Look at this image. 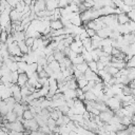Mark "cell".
<instances>
[{"label": "cell", "instance_id": "obj_13", "mask_svg": "<svg viewBox=\"0 0 135 135\" xmlns=\"http://www.w3.org/2000/svg\"><path fill=\"white\" fill-rule=\"evenodd\" d=\"M53 56H54L55 60H57L58 62H61V61L65 58V55L63 54V52H62V51H58V50H55V51H54Z\"/></svg>", "mask_w": 135, "mask_h": 135}, {"label": "cell", "instance_id": "obj_32", "mask_svg": "<svg viewBox=\"0 0 135 135\" xmlns=\"http://www.w3.org/2000/svg\"><path fill=\"white\" fill-rule=\"evenodd\" d=\"M128 25H129L130 32H131V33H133V34H135V22H134V21H132V20H130V21L128 22Z\"/></svg>", "mask_w": 135, "mask_h": 135}, {"label": "cell", "instance_id": "obj_36", "mask_svg": "<svg viewBox=\"0 0 135 135\" xmlns=\"http://www.w3.org/2000/svg\"><path fill=\"white\" fill-rule=\"evenodd\" d=\"M28 135H44L42 132H40L39 130H36V131H31Z\"/></svg>", "mask_w": 135, "mask_h": 135}, {"label": "cell", "instance_id": "obj_31", "mask_svg": "<svg viewBox=\"0 0 135 135\" xmlns=\"http://www.w3.org/2000/svg\"><path fill=\"white\" fill-rule=\"evenodd\" d=\"M112 49H113V46L111 44L110 45H103V46H101V51L104 52V53H107V54H111Z\"/></svg>", "mask_w": 135, "mask_h": 135}, {"label": "cell", "instance_id": "obj_4", "mask_svg": "<svg viewBox=\"0 0 135 135\" xmlns=\"http://www.w3.org/2000/svg\"><path fill=\"white\" fill-rule=\"evenodd\" d=\"M7 51H8V54L11 56H22L23 55L21 53V51H20L17 42H13L12 44L7 45Z\"/></svg>", "mask_w": 135, "mask_h": 135}, {"label": "cell", "instance_id": "obj_23", "mask_svg": "<svg viewBox=\"0 0 135 135\" xmlns=\"http://www.w3.org/2000/svg\"><path fill=\"white\" fill-rule=\"evenodd\" d=\"M76 81H77V85H78V88H80V89H82L83 86H85V85L88 84V82H89V81L85 79L84 75H83V77L76 79Z\"/></svg>", "mask_w": 135, "mask_h": 135}, {"label": "cell", "instance_id": "obj_16", "mask_svg": "<svg viewBox=\"0 0 135 135\" xmlns=\"http://www.w3.org/2000/svg\"><path fill=\"white\" fill-rule=\"evenodd\" d=\"M81 41H82L83 47H84L86 51H92V50H93V49H92V40H91L90 37H86V38H84V39L81 40Z\"/></svg>", "mask_w": 135, "mask_h": 135}, {"label": "cell", "instance_id": "obj_28", "mask_svg": "<svg viewBox=\"0 0 135 135\" xmlns=\"http://www.w3.org/2000/svg\"><path fill=\"white\" fill-rule=\"evenodd\" d=\"M18 76H19V73H18L17 71L11 72V82H12V83H17Z\"/></svg>", "mask_w": 135, "mask_h": 135}, {"label": "cell", "instance_id": "obj_21", "mask_svg": "<svg viewBox=\"0 0 135 135\" xmlns=\"http://www.w3.org/2000/svg\"><path fill=\"white\" fill-rule=\"evenodd\" d=\"M78 71H80L81 73H84L88 69H89V66H88V62L86 61H83V62H81V63H79V64H76V65H74Z\"/></svg>", "mask_w": 135, "mask_h": 135}, {"label": "cell", "instance_id": "obj_5", "mask_svg": "<svg viewBox=\"0 0 135 135\" xmlns=\"http://www.w3.org/2000/svg\"><path fill=\"white\" fill-rule=\"evenodd\" d=\"M113 115H114V111H112V110L109 109V110H107V111L100 112L99 115H98V117H99V119H100L102 122H109Z\"/></svg>", "mask_w": 135, "mask_h": 135}, {"label": "cell", "instance_id": "obj_35", "mask_svg": "<svg viewBox=\"0 0 135 135\" xmlns=\"http://www.w3.org/2000/svg\"><path fill=\"white\" fill-rule=\"evenodd\" d=\"M105 68V64L103 63V62H101V61H97V70L98 71H100V70H103Z\"/></svg>", "mask_w": 135, "mask_h": 135}, {"label": "cell", "instance_id": "obj_34", "mask_svg": "<svg viewBox=\"0 0 135 135\" xmlns=\"http://www.w3.org/2000/svg\"><path fill=\"white\" fill-rule=\"evenodd\" d=\"M85 32H86V34H88V36L90 38H92L94 35H96V31H94L92 28H85Z\"/></svg>", "mask_w": 135, "mask_h": 135}, {"label": "cell", "instance_id": "obj_24", "mask_svg": "<svg viewBox=\"0 0 135 135\" xmlns=\"http://www.w3.org/2000/svg\"><path fill=\"white\" fill-rule=\"evenodd\" d=\"M88 66H89V69L92 70L93 72H95V73L98 72V70H97V61H95V60L89 61V62H88Z\"/></svg>", "mask_w": 135, "mask_h": 135}, {"label": "cell", "instance_id": "obj_27", "mask_svg": "<svg viewBox=\"0 0 135 135\" xmlns=\"http://www.w3.org/2000/svg\"><path fill=\"white\" fill-rule=\"evenodd\" d=\"M7 37H8V34H7L4 30H2V31L0 32V42H1V43H5L6 40H7Z\"/></svg>", "mask_w": 135, "mask_h": 135}, {"label": "cell", "instance_id": "obj_22", "mask_svg": "<svg viewBox=\"0 0 135 135\" xmlns=\"http://www.w3.org/2000/svg\"><path fill=\"white\" fill-rule=\"evenodd\" d=\"M20 93H21V95H22V98H24V97H26V96H28V95L32 94V92L30 91V89L27 88L26 84L20 88Z\"/></svg>", "mask_w": 135, "mask_h": 135}, {"label": "cell", "instance_id": "obj_9", "mask_svg": "<svg viewBox=\"0 0 135 135\" xmlns=\"http://www.w3.org/2000/svg\"><path fill=\"white\" fill-rule=\"evenodd\" d=\"M15 40V42H19V41H24L26 36H25V33L23 31H19V32H15L13 34H11Z\"/></svg>", "mask_w": 135, "mask_h": 135}, {"label": "cell", "instance_id": "obj_26", "mask_svg": "<svg viewBox=\"0 0 135 135\" xmlns=\"http://www.w3.org/2000/svg\"><path fill=\"white\" fill-rule=\"evenodd\" d=\"M72 61V63L74 64V65H76V64H79V63H81V62H83L84 61V59H83V57L81 56V54H78L73 60H71Z\"/></svg>", "mask_w": 135, "mask_h": 135}, {"label": "cell", "instance_id": "obj_2", "mask_svg": "<svg viewBox=\"0 0 135 135\" xmlns=\"http://www.w3.org/2000/svg\"><path fill=\"white\" fill-rule=\"evenodd\" d=\"M105 104H107L108 108H109L110 110H112V111H116V110H118V109L121 108V101H120L119 99H117L115 96L109 98V99L105 101Z\"/></svg>", "mask_w": 135, "mask_h": 135}, {"label": "cell", "instance_id": "obj_15", "mask_svg": "<svg viewBox=\"0 0 135 135\" xmlns=\"http://www.w3.org/2000/svg\"><path fill=\"white\" fill-rule=\"evenodd\" d=\"M47 65L52 69V71H53L54 73H58V72H60V64H59V62H58L57 60H54V61L47 63Z\"/></svg>", "mask_w": 135, "mask_h": 135}, {"label": "cell", "instance_id": "obj_41", "mask_svg": "<svg viewBox=\"0 0 135 135\" xmlns=\"http://www.w3.org/2000/svg\"><path fill=\"white\" fill-rule=\"evenodd\" d=\"M132 124H133V126L135 127V121H133V122H132Z\"/></svg>", "mask_w": 135, "mask_h": 135}, {"label": "cell", "instance_id": "obj_39", "mask_svg": "<svg viewBox=\"0 0 135 135\" xmlns=\"http://www.w3.org/2000/svg\"><path fill=\"white\" fill-rule=\"evenodd\" d=\"M1 77H2V72L0 71V78H1Z\"/></svg>", "mask_w": 135, "mask_h": 135}, {"label": "cell", "instance_id": "obj_33", "mask_svg": "<svg viewBox=\"0 0 135 135\" xmlns=\"http://www.w3.org/2000/svg\"><path fill=\"white\" fill-rule=\"evenodd\" d=\"M19 1H20V0H6V2L8 3V5H9L12 8H15L16 5L19 3Z\"/></svg>", "mask_w": 135, "mask_h": 135}, {"label": "cell", "instance_id": "obj_6", "mask_svg": "<svg viewBox=\"0 0 135 135\" xmlns=\"http://www.w3.org/2000/svg\"><path fill=\"white\" fill-rule=\"evenodd\" d=\"M22 16L23 14L16 11L15 8H12L11 12H9V18H11V21H21L22 20Z\"/></svg>", "mask_w": 135, "mask_h": 135}, {"label": "cell", "instance_id": "obj_7", "mask_svg": "<svg viewBox=\"0 0 135 135\" xmlns=\"http://www.w3.org/2000/svg\"><path fill=\"white\" fill-rule=\"evenodd\" d=\"M116 19H117L118 24H121V25L122 24H126V23H128L130 21V18L128 17V14L127 13H123V12L117 14L116 15Z\"/></svg>", "mask_w": 135, "mask_h": 135}, {"label": "cell", "instance_id": "obj_8", "mask_svg": "<svg viewBox=\"0 0 135 135\" xmlns=\"http://www.w3.org/2000/svg\"><path fill=\"white\" fill-rule=\"evenodd\" d=\"M111 32H112V30L110 28V27H108V26H104V27H102V28H100V30H98L97 32H96V34L101 38V39H104V38H108V37H110V34H111Z\"/></svg>", "mask_w": 135, "mask_h": 135}, {"label": "cell", "instance_id": "obj_37", "mask_svg": "<svg viewBox=\"0 0 135 135\" xmlns=\"http://www.w3.org/2000/svg\"><path fill=\"white\" fill-rule=\"evenodd\" d=\"M0 135H9L7 132H5V131H3L1 128H0Z\"/></svg>", "mask_w": 135, "mask_h": 135}, {"label": "cell", "instance_id": "obj_25", "mask_svg": "<svg viewBox=\"0 0 135 135\" xmlns=\"http://www.w3.org/2000/svg\"><path fill=\"white\" fill-rule=\"evenodd\" d=\"M46 126L51 129V131H53V130H54V128L57 126V124H56V120H55V119H53V118H51V117H49V118H47V120H46Z\"/></svg>", "mask_w": 135, "mask_h": 135}, {"label": "cell", "instance_id": "obj_17", "mask_svg": "<svg viewBox=\"0 0 135 135\" xmlns=\"http://www.w3.org/2000/svg\"><path fill=\"white\" fill-rule=\"evenodd\" d=\"M17 114L14 112V111H9L5 116H4V118L8 121V122H13V121H15V120H17Z\"/></svg>", "mask_w": 135, "mask_h": 135}, {"label": "cell", "instance_id": "obj_20", "mask_svg": "<svg viewBox=\"0 0 135 135\" xmlns=\"http://www.w3.org/2000/svg\"><path fill=\"white\" fill-rule=\"evenodd\" d=\"M17 64H18V70H17V72H18L19 74L25 73L26 68H27V63H26L25 61H19V62H17Z\"/></svg>", "mask_w": 135, "mask_h": 135}, {"label": "cell", "instance_id": "obj_14", "mask_svg": "<svg viewBox=\"0 0 135 135\" xmlns=\"http://www.w3.org/2000/svg\"><path fill=\"white\" fill-rule=\"evenodd\" d=\"M84 100H88V101H96V100H97V97H96V95L90 90V91L84 92Z\"/></svg>", "mask_w": 135, "mask_h": 135}, {"label": "cell", "instance_id": "obj_40", "mask_svg": "<svg viewBox=\"0 0 135 135\" xmlns=\"http://www.w3.org/2000/svg\"><path fill=\"white\" fill-rule=\"evenodd\" d=\"M0 101H2V97H1V93H0Z\"/></svg>", "mask_w": 135, "mask_h": 135}, {"label": "cell", "instance_id": "obj_10", "mask_svg": "<svg viewBox=\"0 0 135 135\" xmlns=\"http://www.w3.org/2000/svg\"><path fill=\"white\" fill-rule=\"evenodd\" d=\"M27 80H28V76L26 75V73H21V74H19V76H18L17 84L21 88V86H23V85L26 84Z\"/></svg>", "mask_w": 135, "mask_h": 135}, {"label": "cell", "instance_id": "obj_18", "mask_svg": "<svg viewBox=\"0 0 135 135\" xmlns=\"http://www.w3.org/2000/svg\"><path fill=\"white\" fill-rule=\"evenodd\" d=\"M18 43V46H19V49H20V51H21V53L24 55V54H27L28 53V51L31 50L26 44H25V42L24 41H19V42H17Z\"/></svg>", "mask_w": 135, "mask_h": 135}, {"label": "cell", "instance_id": "obj_42", "mask_svg": "<svg viewBox=\"0 0 135 135\" xmlns=\"http://www.w3.org/2000/svg\"><path fill=\"white\" fill-rule=\"evenodd\" d=\"M37 1H39V0H37Z\"/></svg>", "mask_w": 135, "mask_h": 135}, {"label": "cell", "instance_id": "obj_19", "mask_svg": "<svg viewBox=\"0 0 135 135\" xmlns=\"http://www.w3.org/2000/svg\"><path fill=\"white\" fill-rule=\"evenodd\" d=\"M34 113L30 110V109H25L23 111V114H22V118L25 119V120H30V119H33L34 118Z\"/></svg>", "mask_w": 135, "mask_h": 135}, {"label": "cell", "instance_id": "obj_30", "mask_svg": "<svg viewBox=\"0 0 135 135\" xmlns=\"http://www.w3.org/2000/svg\"><path fill=\"white\" fill-rule=\"evenodd\" d=\"M34 41H35V38H33V37H26V38H25V40H24L25 44H26V45H27L30 49L32 47V45H33Z\"/></svg>", "mask_w": 135, "mask_h": 135}, {"label": "cell", "instance_id": "obj_1", "mask_svg": "<svg viewBox=\"0 0 135 135\" xmlns=\"http://www.w3.org/2000/svg\"><path fill=\"white\" fill-rule=\"evenodd\" d=\"M4 127H6L8 129V131H16V132H24V127L23 123L20 120H15L13 122H7L4 124Z\"/></svg>", "mask_w": 135, "mask_h": 135}, {"label": "cell", "instance_id": "obj_12", "mask_svg": "<svg viewBox=\"0 0 135 135\" xmlns=\"http://www.w3.org/2000/svg\"><path fill=\"white\" fill-rule=\"evenodd\" d=\"M50 26H51L52 30H59V28L64 27L60 19H57V20H51V22H50Z\"/></svg>", "mask_w": 135, "mask_h": 135}, {"label": "cell", "instance_id": "obj_11", "mask_svg": "<svg viewBox=\"0 0 135 135\" xmlns=\"http://www.w3.org/2000/svg\"><path fill=\"white\" fill-rule=\"evenodd\" d=\"M43 9H45V1L44 0H39V1L36 0V2L34 4V11H35V13H37L39 11H43Z\"/></svg>", "mask_w": 135, "mask_h": 135}, {"label": "cell", "instance_id": "obj_3", "mask_svg": "<svg viewBox=\"0 0 135 135\" xmlns=\"http://www.w3.org/2000/svg\"><path fill=\"white\" fill-rule=\"evenodd\" d=\"M22 123H23L24 129L27 130V131H36V130L39 129V124H38V122L36 121L35 118L30 119V120L23 119V120H22Z\"/></svg>", "mask_w": 135, "mask_h": 135}, {"label": "cell", "instance_id": "obj_38", "mask_svg": "<svg viewBox=\"0 0 135 135\" xmlns=\"http://www.w3.org/2000/svg\"><path fill=\"white\" fill-rule=\"evenodd\" d=\"M2 65H3V61H0V69L2 68Z\"/></svg>", "mask_w": 135, "mask_h": 135}, {"label": "cell", "instance_id": "obj_29", "mask_svg": "<svg viewBox=\"0 0 135 135\" xmlns=\"http://www.w3.org/2000/svg\"><path fill=\"white\" fill-rule=\"evenodd\" d=\"M71 1H72V0H57V2H58V7H65V6H68V5L70 4Z\"/></svg>", "mask_w": 135, "mask_h": 135}]
</instances>
